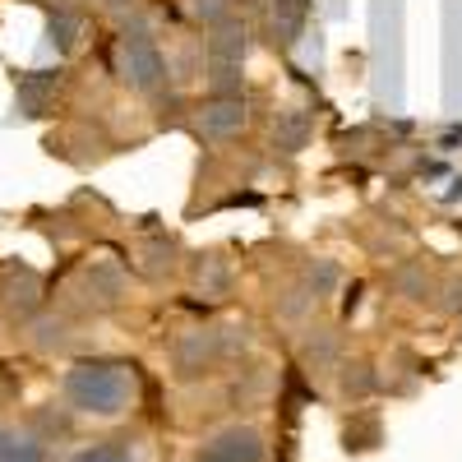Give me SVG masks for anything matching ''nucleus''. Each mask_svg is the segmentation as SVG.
<instances>
[{
  "label": "nucleus",
  "mask_w": 462,
  "mask_h": 462,
  "mask_svg": "<svg viewBox=\"0 0 462 462\" xmlns=\"http://www.w3.org/2000/svg\"><path fill=\"white\" fill-rule=\"evenodd\" d=\"M65 402L93 416V420H116L125 416L139 398V370L130 361H79L65 370Z\"/></svg>",
  "instance_id": "obj_1"
},
{
  "label": "nucleus",
  "mask_w": 462,
  "mask_h": 462,
  "mask_svg": "<svg viewBox=\"0 0 462 462\" xmlns=\"http://www.w3.org/2000/svg\"><path fill=\"white\" fill-rule=\"evenodd\" d=\"M116 74H121V84L130 93L158 97L171 84V60H167V51L158 47V37H152V32L125 28L121 37H116Z\"/></svg>",
  "instance_id": "obj_2"
},
{
  "label": "nucleus",
  "mask_w": 462,
  "mask_h": 462,
  "mask_svg": "<svg viewBox=\"0 0 462 462\" xmlns=\"http://www.w3.org/2000/svg\"><path fill=\"white\" fill-rule=\"evenodd\" d=\"M245 97H204L195 111H189V130H195L204 143H231L245 134Z\"/></svg>",
  "instance_id": "obj_3"
},
{
  "label": "nucleus",
  "mask_w": 462,
  "mask_h": 462,
  "mask_svg": "<svg viewBox=\"0 0 462 462\" xmlns=\"http://www.w3.org/2000/svg\"><path fill=\"white\" fill-rule=\"evenodd\" d=\"M199 462H263V435L254 426H226L204 439Z\"/></svg>",
  "instance_id": "obj_4"
},
{
  "label": "nucleus",
  "mask_w": 462,
  "mask_h": 462,
  "mask_svg": "<svg viewBox=\"0 0 462 462\" xmlns=\"http://www.w3.org/2000/svg\"><path fill=\"white\" fill-rule=\"evenodd\" d=\"M0 305L14 315H32L42 305V278L28 263H5L0 268Z\"/></svg>",
  "instance_id": "obj_5"
},
{
  "label": "nucleus",
  "mask_w": 462,
  "mask_h": 462,
  "mask_svg": "<svg viewBox=\"0 0 462 462\" xmlns=\"http://www.w3.org/2000/svg\"><path fill=\"white\" fill-rule=\"evenodd\" d=\"M204 47H208V60H245V51H250V28L231 14V19H222V23L208 28Z\"/></svg>",
  "instance_id": "obj_6"
},
{
  "label": "nucleus",
  "mask_w": 462,
  "mask_h": 462,
  "mask_svg": "<svg viewBox=\"0 0 462 462\" xmlns=\"http://www.w3.org/2000/svg\"><path fill=\"white\" fill-rule=\"evenodd\" d=\"M213 356H217V333L195 328V333H185V337L176 342V370H180V374H199Z\"/></svg>",
  "instance_id": "obj_7"
},
{
  "label": "nucleus",
  "mask_w": 462,
  "mask_h": 462,
  "mask_svg": "<svg viewBox=\"0 0 462 462\" xmlns=\"http://www.w3.org/2000/svg\"><path fill=\"white\" fill-rule=\"evenodd\" d=\"M195 282H199V291L204 296H226V287H231V263L222 259V254H199L195 259Z\"/></svg>",
  "instance_id": "obj_8"
},
{
  "label": "nucleus",
  "mask_w": 462,
  "mask_h": 462,
  "mask_svg": "<svg viewBox=\"0 0 462 462\" xmlns=\"http://www.w3.org/2000/svg\"><path fill=\"white\" fill-rule=\"evenodd\" d=\"M245 74L241 60H208V97H241Z\"/></svg>",
  "instance_id": "obj_9"
},
{
  "label": "nucleus",
  "mask_w": 462,
  "mask_h": 462,
  "mask_svg": "<svg viewBox=\"0 0 462 462\" xmlns=\"http://www.w3.org/2000/svg\"><path fill=\"white\" fill-rule=\"evenodd\" d=\"M0 462H47V453L28 430H5L0 435Z\"/></svg>",
  "instance_id": "obj_10"
},
{
  "label": "nucleus",
  "mask_w": 462,
  "mask_h": 462,
  "mask_svg": "<svg viewBox=\"0 0 462 462\" xmlns=\"http://www.w3.org/2000/svg\"><path fill=\"white\" fill-rule=\"evenodd\" d=\"M56 84H60V79H51L47 69L28 74V79L19 84V111H23V116H37V111H42V102L56 93Z\"/></svg>",
  "instance_id": "obj_11"
},
{
  "label": "nucleus",
  "mask_w": 462,
  "mask_h": 462,
  "mask_svg": "<svg viewBox=\"0 0 462 462\" xmlns=\"http://www.w3.org/2000/svg\"><path fill=\"white\" fill-rule=\"evenodd\" d=\"M305 139H310V125H305V116L296 111H278V121H273V143L282 152H300Z\"/></svg>",
  "instance_id": "obj_12"
},
{
  "label": "nucleus",
  "mask_w": 462,
  "mask_h": 462,
  "mask_svg": "<svg viewBox=\"0 0 462 462\" xmlns=\"http://www.w3.org/2000/svg\"><path fill=\"white\" fill-rule=\"evenodd\" d=\"M300 14H305V0H278L273 5V42L291 47V37L300 28Z\"/></svg>",
  "instance_id": "obj_13"
},
{
  "label": "nucleus",
  "mask_w": 462,
  "mask_h": 462,
  "mask_svg": "<svg viewBox=\"0 0 462 462\" xmlns=\"http://www.w3.org/2000/svg\"><path fill=\"white\" fill-rule=\"evenodd\" d=\"M143 273L148 278H162V273H171V268H176V245L167 241V236H158V241H148L143 245Z\"/></svg>",
  "instance_id": "obj_14"
},
{
  "label": "nucleus",
  "mask_w": 462,
  "mask_h": 462,
  "mask_svg": "<svg viewBox=\"0 0 462 462\" xmlns=\"http://www.w3.org/2000/svg\"><path fill=\"white\" fill-rule=\"evenodd\" d=\"M189 14H195L204 28H213V23H222V19H231L236 10H231V0H189Z\"/></svg>",
  "instance_id": "obj_15"
},
{
  "label": "nucleus",
  "mask_w": 462,
  "mask_h": 462,
  "mask_svg": "<svg viewBox=\"0 0 462 462\" xmlns=\"http://www.w3.org/2000/svg\"><path fill=\"white\" fill-rule=\"evenodd\" d=\"M69 462H134L125 444H93V448H79Z\"/></svg>",
  "instance_id": "obj_16"
},
{
  "label": "nucleus",
  "mask_w": 462,
  "mask_h": 462,
  "mask_svg": "<svg viewBox=\"0 0 462 462\" xmlns=\"http://www.w3.org/2000/svg\"><path fill=\"white\" fill-rule=\"evenodd\" d=\"M374 389V374H370V365H346V374H342V393H370Z\"/></svg>",
  "instance_id": "obj_17"
},
{
  "label": "nucleus",
  "mask_w": 462,
  "mask_h": 462,
  "mask_svg": "<svg viewBox=\"0 0 462 462\" xmlns=\"http://www.w3.org/2000/svg\"><path fill=\"white\" fill-rule=\"evenodd\" d=\"M74 32H79V19H69V14H56V19H51V42H56L60 51L74 47Z\"/></svg>",
  "instance_id": "obj_18"
},
{
  "label": "nucleus",
  "mask_w": 462,
  "mask_h": 462,
  "mask_svg": "<svg viewBox=\"0 0 462 462\" xmlns=\"http://www.w3.org/2000/svg\"><path fill=\"white\" fill-rule=\"evenodd\" d=\"M305 356H310L315 365H324V361H333L337 356V342L324 333V337H310V342H305Z\"/></svg>",
  "instance_id": "obj_19"
},
{
  "label": "nucleus",
  "mask_w": 462,
  "mask_h": 462,
  "mask_svg": "<svg viewBox=\"0 0 462 462\" xmlns=\"http://www.w3.org/2000/svg\"><path fill=\"white\" fill-rule=\"evenodd\" d=\"M444 296H453V300H444V310L457 315V310H462V278H448V282H444Z\"/></svg>",
  "instance_id": "obj_20"
},
{
  "label": "nucleus",
  "mask_w": 462,
  "mask_h": 462,
  "mask_svg": "<svg viewBox=\"0 0 462 462\" xmlns=\"http://www.w3.org/2000/svg\"><path fill=\"white\" fill-rule=\"evenodd\" d=\"M97 5H106V10H125L130 0H97Z\"/></svg>",
  "instance_id": "obj_21"
}]
</instances>
